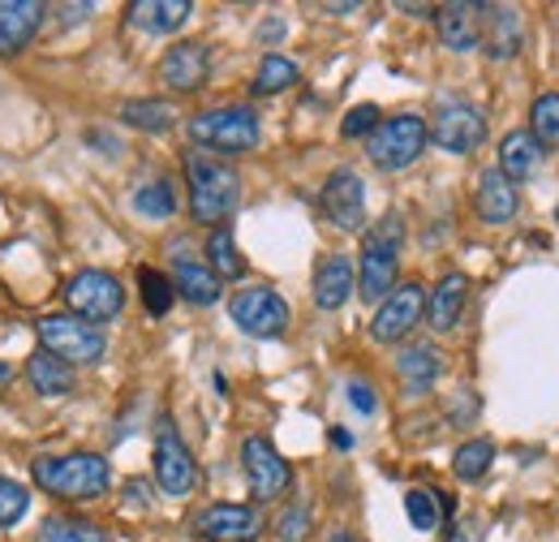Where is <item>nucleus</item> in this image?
<instances>
[{
    "mask_svg": "<svg viewBox=\"0 0 559 542\" xmlns=\"http://www.w3.org/2000/svg\"><path fill=\"white\" fill-rule=\"evenodd\" d=\"M401 241H405V215L388 211L361 241V263H357V288L366 302H383L396 288L401 271Z\"/></svg>",
    "mask_w": 559,
    "mask_h": 542,
    "instance_id": "nucleus-1",
    "label": "nucleus"
},
{
    "mask_svg": "<svg viewBox=\"0 0 559 542\" xmlns=\"http://www.w3.org/2000/svg\"><path fill=\"white\" fill-rule=\"evenodd\" d=\"M241 470H246V482H250L254 499H263V504L280 499V495L288 491V482H293L288 461L280 457L263 435H250V439L241 444Z\"/></svg>",
    "mask_w": 559,
    "mask_h": 542,
    "instance_id": "nucleus-10",
    "label": "nucleus"
},
{
    "mask_svg": "<svg viewBox=\"0 0 559 542\" xmlns=\"http://www.w3.org/2000/svg\"><path fill=\"white\" fill-rule=\"evenodd\" d=\"M31 478L39 491L57 499H99L108 491V461L95 452H66V457H35Z\"/></svg>",
    "mask_w": 559,
    "mask_h": 542,
    "instance_id": "nucleus-2",
    "label": "nucleus"
},
{
    "mask_svg": "<svg viewBox=\"0 0 559 542\" xmlns=\"http://www.w3.org/2000/svg\"><path fill=\"white\" fill-rule=\"evenodd\" d=\"M448 542H483V539H478V526H461Z\"/></svg>",
    "mask_w": 559,
    "mask_h": 542,
    "instance_id": "nucleus-43",
    "label": "nucleus"
},
{
    "mask_svg": "<svg viewBox=\"0 0 559 542\" xmlns=\"http://www.w3.org/2000/svg\"><path fill=\"white\" fill-rule=\"evenodd\" d=\"M219 275L207 268V263H194V259H177V268H173V288L186 297V302H194V306H211V302H219Z\"/></svg>",
    "mask_w": 559,
    "mask_h": 542,
    "instance_id": "nucleus-24",
    "label": "nucleus"
},
{
    "mask_svg": "<svg viewBox=\"0 0 559 542\" xmlns=\"http://www.w3.org/2000/svg\"><path fill=\"white\" fill-rule=\"evenodd\" d=\"M396 375L409 384V388H430L439 375H443V353L435 344H409L401 357H396Z\"/></svg>",
    "mask_w": 559,
    "mask_h": 542,
    "instance_id": "nucleus-26",
    "label": "nucleus"
},
{
    "mask_svg": "<svg viewBox=\"0 0 559 542\" xmlns=\"http://www.w3.org/2000/svg\"><path fill=\"white\" fill-rule=\"evenodd\" d=\"M353 293V263L345 255L323 259L314 271V306L319 310H341Z\"/></svg>",
    "mask_w": 559,
    "mask_h": 542,
    "instance_id": "nucleus-23",
    "label": "nucleus"
},
{
    "mask_svg": "<svg viewBox=\"0 0 559 542\" xmlns=\"http://www.w3.org/2000/svg\"><path fill=\"white\" fill-rule=\"evenodd\" d=\"M66 302H70V310L78 319L108 323V319H117L126 310V288L108 271H78L70 280V288H66Z\"/></svg>",
    "mask_w": 559,
    "mask_h": 542,
    "instance_id": "nucleus-7",
    "label": "nucleus"
},
{
    "mask_svg": "<svg viewBox=\"0 0 559 542\" xmlns=\"http://www.w3.org/2000/svg\"><path fill=\"white\" fill-rule=\"evenodd\" d=\"M332 444H336L341 452H349V448H353V435L345 431V426H332Z\"/></svg>",
    "mask_w": 559,
    "mask_h": 542,
    "instance_id": "nucleus-42",
    "label": "nucleus"
},
{
    "mask_svg": "<svg viewBox=\"0 0 559 542\" xmlns=\"http://www.w3.org/2000/svg\"><path fill=\"white\" fill-rule=\"evenodd\" d=\"M421 310H426L421 284H401V288H392V293L379 302V315H374V323H370V337L379 340V344H396L405 332L418 328Z\"/></svg>",
    "mask_w": 559,
    "mask_h": 542,
    "instance_id": "nucleus-11",
    "label": "nucleus"
},
{
    "mask_svg": "<svg viewBox=\"0 0 559 542\" xmlns=\"http://www.w3.org/2000/svg\"><path fill=\"white\" fill-rule=\"evenodd\" d=\"M349 405L357 409V413H374V409H379V397H374V388H370V384L353 379V384H349Z\"/></svg>",
    "mask_w": 559,
    "mask_h": 542,
    "instance_id": "nucleus-39",
    "label": "nucleus"
},
{
    "mask_svg": "<svg viewBox=\"0 0 559 542\" xmlns=\"http://www.w3.org/2000/svg\"><path fill=\"white\" fill-rule=\"evenodd\" d=\"M134 211L151 215V220H168L177 211V195H173V181L159 177V181H146L139 195H134Z\"/></svg>",
    "mask_w": 559,
    "mask_h": 542,
    "instance_id": "nucleus-35",
    "label": "nucleus"
},
{
    "mask_svg": "<svg viewBox=\"0 0 559 542\" xmlns=\"http://www.w3.org/2000/svg\"><path fill=\"white\" fill-rule=\"evenodd\" d=\"M207 268L219 275V280H241L246 275V259L233 241V228H215L207 237Z\"/></svg>",
    "mask_w": 559,
    "mask_h": 542,
    "instance_id": "nucleus-28",
    "label": "nucleus"
},
{
    "mask_svg": "<svg viewBox=\"0 0 559 542\" xmlns=\"http://www.w3.org/2000/svg\"><path fill=\"white\" fill-rule=\"evenodd\" d=\"M435 26L443 48L452 52H469L483 44V26H487V4H443L435 9Z\"/></svg>",
    "mask_w": 559,
    "mask_h": 542,
    "instance_id": "nucleus-17",
    "label": "nucleus"
},
{
    "mask_svg": "<svg viewBox=\"0 0 559 542\" xmlns=\"http://www.w3.org/2000/svg\"><path fill=\"white\" fill-rule=\"evenodd\" d=\"M194 530L207 542H254L263 534V512L250 504H211L199 512Z\"/></svg>",
    "mask_w": 559,
    "mask_h": 542,
    "instance_id": "nucleus-12",
    "label": "nucleus"
},
{
    "mask_svg": "<svg viewBox=\"0 0 559 542\" xmlns=\"http://www.w3.org/2000/svg\"><path fill=\"white\" fill-rule=\"evenodd\" d=\"M530 134L538 146H559V91L538 95L530 108Z\"/></svg>",
    "mask_w": 559,
    "mask_h": 542,
    "instance_id": "nucleus-33",
    "label": "nucleus"
},
{
    "mask_svg": "<svg viewBox=\"0 0 559 542\" xmlns=\"http://www.w3.org/2000/svg\"><path fill=\"white\" fill-rule=\"evenodd\" d=\"M328 542H361V539H353V534H332Z\"/></svg>",
    "mask_w": 559,
    "mask_h": 542,
    "instance_id": "nucleus-45",
    "label": "nucleus"
},
{
    "mask_svg": "<svg viewBox=\"0 0 559 542\" xmlns=\"http://www.w3.org/2000/svg\"><path fill=\"white\" fill-rule=\"evenodd\" d=\"M556 220H559V211H556Z\"/></svg>",
    "mask_w": 559,
    "mask_h": 542,
    "instance_id": "nucleus-46",
    "label": "nucleus"
},
{
    "mask_svg": "<svg viewBox=\"0 0 559 542\" xmlns=\"http://www.w3.org/2000/svg\"><path fill=\"white\" fill-rule=\"evenodd\" d=\"M121 121L142 130V134H168V130L177 126V113H173L164 99H130V104L121 108Z\"/></svg>",
    "mask_w": 559,
    "mask_h": 542,
    "instance_id": "nucleus-27",
    "label": "nucleus"
},
{
    "mask_svg": "<svg viewBox=\"0 0 559 542\" xmlns=\"http://www.w3.org/2000/svg\"><path fill=\"white\" fill-rule=\"evenodd\" d=\"M9 379H13V366H4V362H0V388H4Z\"/></svg>",
    "mask_w": 559,
    "mask_h": 542,
    "instance_id": "nucleus-44",
    "label": "nucleus"
},
{
    "mask_svg": "<svg viewBox=\"0 0 559 542\" xmlns=\"http://www.w3.org/2000/svg\"><path fill=\"white\" fill-rule=\"evenodd\" d=\"M465 302H469V275H461V271L443 275V280L435 284V293L426 297L430 328H435V332H452L456 319H461V310H465Z\"/></svg>",
    "mask_w": 559,
    "mask_h": 542,
    "instance_id": "nucleus-18",
    "label": "nucleus"
},
{
    "mask_svg": "<svg viewBox=\"0 0 559 542\" xmlns=\"http://www.w3.org/2000/svg\"><path fill=\"white\" fill-rule=\"evenodd\" d=\"M405 512H409L414 530L430 534V530L439 526V517L452 512V499H448V495H435V491H409V495H405Z\"/></svg>",
    "mask_w": 559,
    "mask_h": 542,
    "instance_id": "nucleus-31",
    "label": "nucleus"
},
{
    "mask_svg": "<svg viewBox=\"0 0 559 542\" xmlns=\"http://www.w3.org/2000/svg\"><path fill=\"white\" fill-rule=\"evenodd\" d=\"M426 142H430L426 121L414 117V113H401V117L383 121V126L370 134V160H374V168H383V173H401V168H409L421 151H426Z\"/></svg>",
    "mask_w": 559,
    "mask_h": 542,
    "instance_id": "nucleus-6",
    "label": "nucleus"
},
{
    "mask_svg": "<svg viewBox=\"0 0 559 542\" xmlns=\"http://www.w3.org/2000/svg\"><path fill=\"white\" fill-rule=\"evenodd\" d=\"M190 13H194L190 0H134L126 17L146 35H173L190 22Z\"/></svg>",
    "mask_w": 559,
    "mask_h": 542,
    "instance_id": "nucleus-19",
    "label": "nucleus"
},
{
    "mask_svg": "<svg viewBox=\"0 0 559 542\" xmlns=\"http://www.w3.org/2000/svg\"><path fill=\"white\" fill-rule=\"evenodd\" d=\"M487 26H483V48L490 61H508L521 48V13L512 4H487Z\"/></svg>",
    "mask_w": 559,
    "mask_h": 542,
    "instance_id": "nucleus-21",
    "label": "nucleus"
},
{
    "mask_svg": "<svg viewBox=\"0 0 559 542\" xmlns=\"http://www.w3.org/2000/svg\"><path fill=\"white\" fill-rule=\"evenodd\" d=\"M276 534L284 542H301V539H306V534H310V508H306V504H293V508L280 517Z\"/></svg>",
    "mask_w": 559,
    "mask_h": 542,
    "instance_id": "nucleus-38",
    "label": "nucleus"
},
{
    "mask_svg": "<svg viewBox=\"0 0 559 542\" xmlns=\"http://www.w3.org/2000/svg\"><path fill=\"white\" fill-rule=\"evenodd\" d=\"M474 207H478V215L487 224H508L516 215V207H521V195H516V186L499 168H490V173H483V181H478Z\"/></svg>",
    "mask_w": 559,
    "mask_h": 542,
    "instance_id": "nucleus-20",
    "label": "nucleus"
},
{
    "mask_svg": "<svg viewBox=\"0 0 559 542\" xmlns=\"http://www.w3.org/2000/svg\"><path fill=\"white\" fill-rule=\"evenodd\" d=\"M323 211L341 233H361L366 228V186L353 168H336L323 186Z\"/></svg>",
    "mask_w": 559,
    "mask_h": 542,
    "instance_id": "nucleus-13",
    "label": "nucleus"
},
{
    "mask_svg": "<svg viewBox=\"0 0 559 542\" xmlns=\"http://www.w3.org/2000/svg\"><path fill=\"white\" fill-rule=\"evenodd\" d=\"M383 126V117H379V108L374 104H357L345 113V121H341V134L345 138H370L374 130Z\"/></svg>",
    "mask_w": 559,
    "mask_h": 542,
    "instance_id": "nucleus-37",
    "label": "nucleus"
},
{
    "mask_svg": "<svg viewBox=\"0 0 559 542\" xmlns=\"http://www.w3.org/2000/svg\"><path fill=\"white\" fill-rule=\"evenodd\" d=\"M35 542H108V534L95 521H82V517H48L39 526Z\"/></svg>",
    "mask_w": 559,
    "mask_h": 542,
    "instance_id": "nucleus-30",
    "label": "nucleus"
},
{
    "mask_svg": "<svg viewBox=\"0 0 559 542\" xmlns=\"http://www.w3.org/2000/svg\"><path fill=\"white\" fill-rule=\"evenodd\" d=\"M186 181H190V211L203 224L228 220L241 203V177L233 164L211 160V155H186Z\"/></svg>",
    "mask_w": 559,
    "mask_h": 542,
    "instance_id": "nucleus-3",
    "label": "nucleus"
},
{
    "mask_svg": "<svg viewBox=\"0 0 559 542\" xmlns=\"http://www.w3.org/2000/svg\"><path fill=\"white\" fill-rule=\"evenodd\" d=\"M139 293H142V306L155 315V319H164L168 310H173V280L164 275V271H155V268H142L139 271Z\"/></svg>",
    "mask_w": 559,
    "mask_h": 542,
    "instance_id": "nucleus-34",
    "label": "nucleus"
},
{
    "mask_svg": "<svg viewBox=\"0 0 559 542\" xmlns=\"http://www.w3.org/2000/svg\"><path fill=\"white\" fill-rule=\"evenodd\" d=\"M430 138L452 155H469V151H478L487 142V117L478 108H469V104H452L430 126Z\"/></svg>",
    "mask_w": 559,
    "mask_h": 542,
    "instance_id": "nucleus-14",
    "label": "nucleus"
},
{
    "mask_svg": "<svg viewBox=\"0 0 559 542\" xmlns=\"http://www.w3.org/2000/svg\"><path fill=\"white\" fill-rule=\"evenodd\" d=\"M284 31H288V26H284L280 17H272L267 26H259V39H263V44H276V39H284Z\"/></svg>",
    "mask_w": 559,
    "mask_h": 542,
    "instance_id": "nucleus-41",
    "label": "nucleus"
},
{
    "mask_svg": "<svg viewBox=\"0 0 559 542\" xmlns=\"http://www.w3.org/2000/svg\"><path fill=\"white\" fill-rule=\"evenodd\" d=\"M543 164V146L534 142L530 130H512V134L499 142V173L516 186V181H530Z\"/></svg>",
    "mask_w": 559,
    "mask_h": 542,
    "instance_id": "nucleus-22",
    "label": "nucleus"
},
{
    "mask_svg": "<svg viewBox=\"0 0 559 542\" xmlns=\"http://www.w3.org/2000/svg\"><path fill=\"white\" fill-rule=\"evenodd\" d=\"M228 315L233 323L246 332V337L259 340H276L288 332V306L276 288H246L228 302Z\"/></svg>",
    "mask_w": 559,
    "mask_h": 542,
    "instance_id": "nucleus-9",
    "label": "nucleus"
},
{
    "mask_svg": "<svg viewBox=\"0 0 559 542\" xmlns=\"http://www.w3.org/2000/svg\"><path fill=\"white\" fill-rule=\"evenodd\" d=\"M297 78H301L297 61H288V57H280V52H267V57L259 61V73H254L250 91H254V95H280V91H288Z\"/></svg>",
    "mask_w": 559,
    "mask_h": 542,
    "instance_id": "nucleus-29",
    "label": "nucleus"
},
{
    "mask_svg": "<svg viewBox=\"0 0 559 542\" xmlns=\"http://www.w3.org/2000/svg\"><path fill=\"white\" fill-rule=\"evenodd\" d=\"M35 337L44 353L61 357L66 366H95L104 357V332L78 315H44L35 323Z\"/></svg>",
    "mask_w": 559,
    "mask_h": 542,
    "instance_id": "nucleus-5",
    "label": "nucleus"
},
{
    "mask_svg": "<svg viewBox=\"0 0 559 542\" xmlns=\"http://www.w3.org/2000/svg\"><path fill=\"white\" fill-rule=\"evenodd\" d=\"M91 13H95V4H61L66 26H78V17H91Z\"/></svg>",
    "mask_w": 559,
    "mask_h": 542,
    "instance_id": "nucleus-40",
    "label": "nucleus"
},
{
    "mask_svg": "<svg viewBox=\"0 0 559 542\" xmlns=\"http://www.w3.org/2000/svg\"><path fill=\"white\" fill-rule=\"evenodd\" d=\"M48 4L39 0H0V61L26 52V44L39 35Z\"/></svg>",
    "mask_w": 559,
    "mask_h": 542,
    "instance_id": "nucleus-15",
    "label": "nucleus"
},
{
    "mask_svg": "<svg viewBox=\"0 0 559 542\" xmlns=\"http://www.w3.org/2000/svg\"><path fill=\"white\" fill-rule=\"evenodd\" d=\"M26 379H31V388H35L39 397H70L73 388H78L73 366H66L61 357H52V353H44V349L26 362Z\"/></svg>",
    "mask_w": 559,
    "mask_h": 542,
    "instance_id": "nucleus-25",
    "label": "nucleus"
},
{
    "mask_svg": "<svg viewBox=\"0 0 559 542\" xmlns=\"http://www.w3.org/2000/svg\"><path fill=\"white\" fill-rule=\"evenodd\" d=\"M490 461H495L490 439H469V444L456 448V457H452V474L461 478V482H483L490 470Z\"/></svg>",
    "mask_w": 559,
    "mask_h": 542,
    "instance_id": "nucleus-32",
    "label": "nucleus"
},
{
    "mask_svg": "<svg viewBox=\"0 0 559 542\" xmlns=\"http://www.w3.org/2000/svg\"><path fill=\"white\" fill-rule=\"evenodd\" d=\"M155 482H159L164 495H190L194 482H199L194 452L177 435L173 417H159V431H155Z\"/></svg>",
    "mask_w": 559,
    "mask_h": 542,
    "instance_id": "nucleus-8",
    "label": "nucleus"
},
{
    "mask_svg": "<svg viewBox=\"0 0 559 542\" xmlns=\"http://www.w3.org/2000/svg\"><path fill=\"white\" fill-rule=\"evenodd\" d=\"M259 113L246 108V104H228V108H207L190 121V138L199 146L211 151H224V155H237V151H250L259 146Z\"/></svg>",
    "mask_w": 559,
    "mask_h": 542,
    "instance_id": "nucleus-4",
    "label": "nucleus"
},
{
    "mask_svg": "<svg viewBox=\"0 0 559 542\" xmlns=\"http://www.w3.org/2000/svg\"><path fill=\"white\" fill-rule=\"evenodd\" d=\"M31 512V491L22 482L0 474V530H13Z\"/></svg>",
    "mask_w": 559,
    "mask_h": 542,
    "instance_id": "nucleus-36",
    "label": "nucleus"
},
{
    "mask_svg": "<svg viewBox=\"0 0 559 542\" xmlns=\"http://www.w3.org/2000/svg\"><path fill=\"white\" fill-rule=\"evenodd\" d=\"M211 73V57L203 44H194V39H186V44H173L168 52H164V66H159V78H164V86L168 91H181V95H190V91H199L203 82H207Z\"/></svg>",
    "mask_w": 559,
    "mask_h": 542,
    "instance_id": "nucleus-16",
    "label": "nucleus"
}]
</instances>
